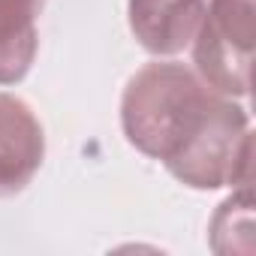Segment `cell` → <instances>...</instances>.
Wrapping results in <instances>:
<instances>
[{"label":"cell","instance_id":"5b68a950","mask_svg":"<svg viewBox=\"0 0 256 256\" xmlns=\"http://www.w3.org/2000/svg\"><path fill=\"white\" fill-rule=\"evenodd\" d=\"M40 12L42 0H0V84H16L28 76L40 46Z\"/></svg>","mask_w":256,"mask_h":256},{"label":"cell","instance_id":"6da1fadb","mask_svg":"<svg viewBox=\"0 0 256 256\" xmlns=\"http://www.w3.org/2000/svg\"><path fill=\"white\" fill-rule=\"evenodd\" d=\"M226 100L184 64H148L124 88V136L145 157L169 166L208 130Z\"/></svg>","mask_w":256,"mask_h":256},{"label":"cell","instance_id":"277c9868","mask_svg":"<svg viewBox=\"0 0 256 256\" xmlns=\"http://www.w3.org/2000/svg\"><path fill=\"white\" fill-rule=\"evenodd\" d=\"M205 16V0H130L126 18L139 46L157 58L184 52Z\"/></svg>","mask_w":256,"mask_h":256},{"label":"cell","instance_id":"7a4b0ae2","mask_svg":"<svg viewBox=\"0 0 256 256\" xmlns=\"http://www.w3.org/2000/svg\"><path fill=\"white\" fill-rule=\"evenodd\" d=\"M256 42V4L253 0H211L193 36L196 76L217 94L235 100L250 90Z\"/></svg>","mask_w":256,"mask_h":256},{"label":"cell","instance_id":"3957f363","mask_svg":"<svg viewBox=\"0 0 256 256\" xmlns=\"http://www.w3.org/2000/svg\"><path fill=\"white\" fill-rule=\"evenodd\" d=\"M46 157V133L34 108L0 94V199L22 193L40 172Z\"/></svg>","mask_w":256,"mask_h":256}]
</instances>
